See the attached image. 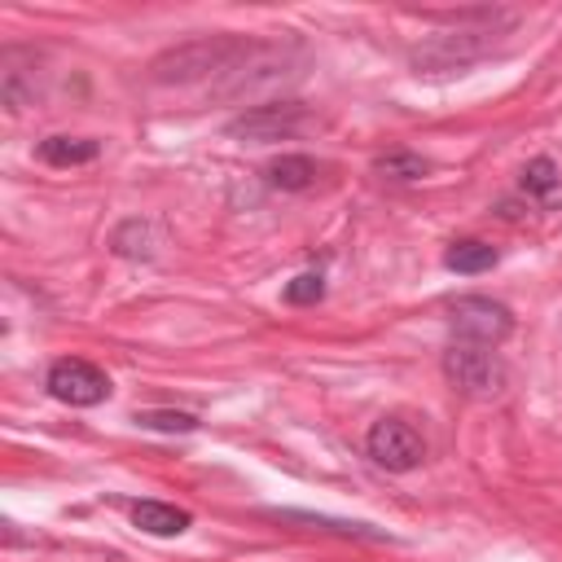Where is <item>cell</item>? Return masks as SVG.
I'll use <instances>...</instances> for the list:
<instances>
[{
	"mask_svg": "<svg viewBox=\"0 0 562 562\" xmlns=\"http://www.w3.org/2000/svg\"><path fill=\"white\" fill-rule=\"evenodd\" d=\"M255 53V40L241 35H202L189 44H176L149 61V79L162 88H189L215 75H237L241 61Z\"/></svg>",
	"mask_w": 562,
	"mask_h": 562,
	"instance_id": "obj_1",
	"label": "cell"
},
{
	"mask_svg": "<svg viewBox=\"0 0 562 562\" xmlns=\"http://www.w3.org/2000/svg\"><path fill=\"white\" fill-rule=\"evenodd\" d=\"M443 378H448L461 395H474V400H492V395H501L505 382H509L505 360H501L492 347L465 342V338L448 342V351H443Z\"/></svg>",
	"mask_w": 562,
	"mask_h": 562,
	"instance_id": "obj_2",
	"label": "cell"
},
{
	"mask_svg": "<svg viewBox=\"0 0 562 562\" xmlns=\"http://www.w3.org/2000/svg\"><path fill=\"white\" fill-rule=\"evenodd\" d=\"M307 127V105L299 101H268V105H250L241 110L237 119L224 123V132L233 140H246V145H272V140H290Z\"/></svg>",
	"mask_w": 562,
	"mask_h": 562,
	"instance_id": "obj_3",
	"label": "cell"
},
{
	"mask_svg": "<svg viewBox=\"0 0 562 562\" xmlns=\"http://www.w3.org/2000/svg\"><path fill=\"white\" fill-rule=\"evenodd\" d=\"M364 452H369L373 465H382L391 474H408L426 461V439L404 417H378L364 435Z\"/></svg>",
	"mask_w": 562,
	"mask_h": 562,
	"instance_id": "obj_4",
	"label": "cell"
},
{
	"mask_svg": "<svg viewBox=\"0 0 562 562\" xmlns=\"http://www.w3.org/2000/svg\"><path fill=\"white\" fill-rule=\"evenodd\" d=\"M448 321L457 329V338L465 342H483V347H496L514 334V312L487 294H461L448 303Z\"/></svg>",
	"mask_w": 562,
	"mask_h": 562,
	"instance_id": "obj_5",
	"label": "cell"
},
{
	"mask_svg": "<svg viewBox=\"0 0 562 562\" xmlns=\"http://www.w3.org/2000/svg\"><path fill=\"white\" fill-rule=\"evenodd\" d=\"M44 386H48L53 400H61V404H70V408H92V404L110 400V391H114V386H110V373L97 369L92 360H79V356L53 360L48 373H44Z\"/></svg>",
	"mask_w": 562,
	"mask_h": 562,
	"instance_id": "obj_6",
	"label": "cell"
},
{
	"mask_svg": "<svg viewBox=\"0 0 562 562\" xmlns=\"http://www.w3.org/2000/svg\"><path fill=\"white\" fill-rule=\"evenodd\" d=\"M505 26H483V31H448V35H435L430 44L413 48V66L417 75L422 70H461L470 61H479L483 53H492L496 35Z\"/></svg>",
	"mask_w": 562,
	"mask_h": 562,
	"instance_id": "obj_7",
	"label": "cell"
},
{
	"mask_svg": "<svg viewBox=\"0 0 562 562\" xmlns=\"http://www.w3.org/2000/svg\"><path fill=\"white\" fill-rule=\"evenodd\" d=\"M518 189H522L531 202H540L544 211H553V206H562V167H558L549 154H540V158H531V162L522 167Z\"/></svg>",
	"mask_w": 562,
	"mask_h": 562,
	"instance_id": "obj_8",
	"label": "cell"
},
{
	"mask_svg": "<svg viewBox=\"0 0 562 562\" xmlns=\"http://www.w3.org/2000/svg\"><path fill=\"white\" fill-rule=\"evenodd\" d=\"M316 176H321V167H316V158H307V154H281V158H272V162L263 167L268 189H281V193H303V189L316 184Z\"/></svg>",
	"mask_w": 562,
	"mask_h": 562,
	"instance_id": "obj_9",
	"label": "cell"
},
{
	"mask_svg": "<svg viewBox=\"0 0 562 562\" xmlns=\"http://www.w3.org/2000/svg\"><path fill=\"white\" fill-rule=\"evenodd\" d=\"M132 522H136L145 536H184L193 518H189V509L167 505V501H136V505H132Z\"/></svg>",
	"mask_w": 562,
	"mask_h": 562,
	"instance_id": "obj_10",
	"label": "cell"
},
{
	"mask_svg": "<svg viewBox=\"0 0 562 562\" xmlns=\"http://www.w3.org/2000/svg\"><path fill=\"white\" fill-rule=\"evenodd\" d=\"M110 250H114L119 259H154V250H158V233H154L149 220L132 215V220H123V224L110 233Z\"/></svg>",
	"mask_w": 562,
	"mask_h": 562,
	"instance_id": "obj_11",
	"label": "cell"
},
{
	"mask_svg": "<svg viewBox=\"0 0 562 562\" xmlns=\"http://www.w3.org/2000/svg\"><path fill=\"white\" fill-rule=\"evenodd\" d=\"M35 154L48 167H79V162H92L101 154V140H92V136H44Z\"/></svg>",
	"mask_w": 562,
	"mask_h": 562,
	"instance_id": "obj_12",
	"label": "cell"
},
{
	"mask_svg": "<svg viewBox=\"0 0 562 562\" xmlns=\"http://www.w3.org/2000/svg\"><path fill=\"white\" fill-rule=\"evenodd\" d=\"M0 97L9 110H26L35 105V75L26 66H18V48L4 53V70H0Z\"/></svg>",
	"mask_w": 562,
	"mask_h": 562,
	"instance_id": "obj_13",
	"label": "cell"
},
{
	"mask_svg": "<svg viewBox=\"0 0 562 562\" xmlns=\"http://www.w3.org/2000/svg\"><path fill=\"white\" fill-rule=\"evenodd\" d=\"M443 263H448L452 272L474 277V272H487V268L496 263V246H492V241H479V237H465V241H452V246L443 250Z\"/></svg>",
	"mask_w": 562,
	"mask_h": 562,
	"instance_id": "obj_14",
	"label": "cell"
},
{
	"mask_svg": "<svg viewBox=\"0 0 562 562\" xmlns=\"http://www.w3.org/2000/svg\"><path fill=\"white\" fill-rule=\"evenodd\" d=\"M430 171V162L422 154H408V149H391L382 158H373V176L378 180H391V184H413Z\"/></svg>",
	"mask_w": 562,
	"mask_h": 562,
	"instance_id": "obj_15",
	"label": "cell"
},
{
	"mask_svg": "<svg viewBox=\"0 0 562 562\" xmlns=\"http://www.w3.org/2000/svg\"><path fill=\"white\" fill-rule=\"evenodd\" d=\"M272 518L285 522H307V527H325L338 536H364V540H382V531H373L369 522H347V518H325V514H303V509H272Z\"/></svg>",
	"mask_w": 562,
	"mask_h": 562,
	"instance_id": "obj_16",
	"label": "cell"
},
{
	"mask_svg": "<svg viewBox=\"0 0 562 562\" xmlns=\"http://www.w3.org/2000/svg\"><path fill=\"white\" fill-rule=\"evenodd\" d=\"M136 422L145 430H162V435H189V430H198V417L193 413H180V408H140Z\"/></svg>",
	"mask_w": 562,
	"mask_h": 562,
	"instance_id": "obj_17",
	"label": "cell"
},
{
	"mask_svg": "<svg viewBox=\"0 0 562 562\" xmlns=\"http://www.w3.org/2000/svg\"><path fill=\"white\" fill-rule=\"evenodd\" d=\"M321 299H325V277L321 272H299L294 281H285V303L307 307V303H321Z\"/></svg>",
	"mask_w": 562,
	"mask_h": 562,
	"instance_id": "obj_18",
	"label": "cell"
}]
</instances>
